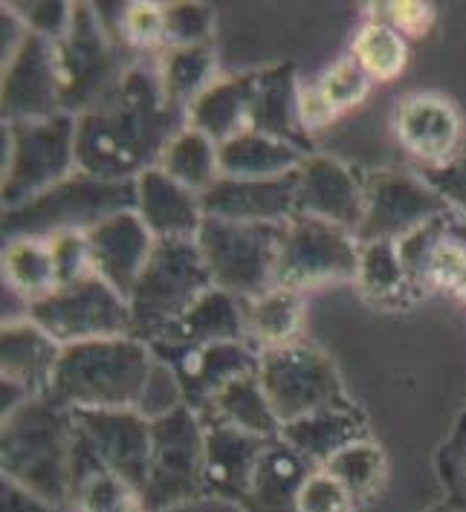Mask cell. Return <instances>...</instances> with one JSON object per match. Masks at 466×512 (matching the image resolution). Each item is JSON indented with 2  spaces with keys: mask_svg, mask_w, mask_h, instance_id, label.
Returning a JSON list of instances; mask_svg holds the SVG:
<instances>
[{
  "mask_svg": "<svg viewBox=\"0 0 466 512\" xmlns=\"http://www.w3.org/2000/svg\"><path fill=\"white\" fill-rule=\"evenodd\" d=\"M438 472L446 486V501L458 512H466V411L449 440L440 446Z\"/></svg>",
  "mask_w": 466,
  "mask_h": 512,
  "instance_id": "cell-42",
  "label": "cell"
},
{
  "mask_svg": "<svg viewBox=\"0 0 466 512\" xmlns=\"http://www.w3.org/2000/svg\"><path fill=\"white\" fill-rule=\"evenodd\" d=\"M15 12L24 18L29 32L53 41V44H61L67 38V32L73 27V12H76V3H29V6H21V3H12Z\"/></svg>",
  "mask_w": 466,
  "mask_h": 512,
  "instance_id": "cell-46",
  "label": "cell"
},
{
  "mask_svg": "<svg viewBox=\"0 0 466 512\" xmlns=\"http://www.w3.org/2000/svg\"><path fill=\"white\" fill-rule=\"evenodd\" d=\"M79 171L76 165V116L3 122V212L50 191Z\"/></svg>",
  "mask_w": 466,
  "mask_h": 512,
  "instance_id": "cell-5",
  "label": "cell"
},
{
  "mask_svg": "<svg viewBox=\"0 0 466 512\" xmlns=\"http://www.w3.org/2000/svg\"><path fill=\"white\" fill-rule=\"evenodd\" d=\"M180 405H186L183 400V388H180V379L177 374L165 365L163 359L157 356L154 362V371L148 377V385L139 397L137 411L145 417V420H160L165 414L177 411Z\"/></svg>",
  "mask_w": 466,
  "mask_h": 512,
  "instance_id": "cell-44",
  "label": "cell"
},
{
  "mask_svg": "<svg viewBox=\"0 0 466 512\" xmlns=\"http://www.w3.org/2000/svg\"><path fill=\"white\" fill-rule=\"evenodd\" d=\"M203 215L232 223H273L281 226L299 215V171L273 180L220 177L200 194Z\"/></svg>",
  "mask_w": 466,
  "mask_h": 512,
  "instance_id": "cell-16",
  "label": "cell"
},
{
  "mask_svg": "<svg viewBox=\"0 0 466 512\" xmlns=\"http://www.w3.org/2000/svg\"><path fill=\"white\" fill-rule=\"evenodd\" d=\"M426 512H458V510H455V507H452L449 501H440V504H435L432 510H426Z\"/></svg>",
  "mask_w": 466,
  "mask_h": 512,
  "instance_id": "cell-50",
  "label": "cell"
},
{
  "mask_svg": "<svg viewBox=\"0 0 466 512\" xmlns=\"http://www.w3.org/2000/svg\"><path fill=\"white\" fill-rule=\"evenodd\" d=\"M58 64L64 79V113L73 116L102 105L131 67L122 64L116 44L102 29V15L90 3H76L73 27L58 44Z\"/></svg>",
  "mask_w": 466,
  "mask_h": 512,
  "instance_id": "cell-11",
  "label": "cell"
},
{
  "mask_svg": "<svg viewBox=\"0 0 466 512\" xmlns=\"http://www.w3.org/2000/svg\"><path fill=\"white\" fill-rule=\"evenodd\" d=\"M206 423V498H218L244 512L258 458L273 437L241 432L218 420Z\"/></svg>",
  "mask_w": 466,
  "mask_h": 512,
  "instance_id": "cell-21",
  "label": "cell"
},
{
  "mask_svg": "<svg viewBox=\"0 0 466 512\" xmlns=\"http://www.w3.org/2000/svg\"><path fill=\"white\" fill-rule=\"evenodd\" d=\"M218 342H249V339L241 298L212 287L177 322L168 324L148 348L154 353H177L200 351Z\"/></svg>",
  "mask_w": 466,
  "mask_h": 512,
  "instance_id": "cell-22",
  "label": "cell"
},
{
  "mask_svg": "<svg viewBox=\"0 0 466 512\" xmlns=\"http://www.w3.org/2000/svg\"><path fill=\"white\" fill-rule=\"evenodd\" d=\"M0 113L3 122L53 119L64 113V79L58 64V44L29 32L21 50L3 64Z\"/></svg>",
  "mask_w": 466,
  "mask_h": 512,
  "instance_id": "cell-14",
  "label": "cell"
},
{
  "mask_svg": "<svg viewBox=\"0 0 466 512\" xmlns=\"http://www.w3.org/2000/svg\"><path fill=\"white\" fill-rule=\"evenodd\" d=\"M255 87L258 70L215 81L189 108V128L206 134L215 145H223L249 131L255 110Z\"/></svg>",
  "mask_w": 466,
  "mask_h": 512,
  "instance_id": "cell-28",
  "label": "cell"
},
{
  "mask_svg": "<svg viewBox=\"0 0 466 512\" xmlns=\"http://www.w3.org/2000/svg\"><path fill=\"white\" fill-rule=\"evenodd\" d=\"M122 41L134 50H165L163 3H128L119 9Z\"/></svg>",
  "mask_w": 466,
  "mask_h": 512,
  "instance_id": "cell-41",
  "label": "cell"
},
{
  "mask_svg": "<svg viewBox=\"0 0 466 512\" xmlns=\"http://www.w3.org/2000/svg\"><path fill=\"white\" fill-rule=\"evenodd\" d=\"M27 319L44 327L64 348L134 333L128 298L119 296L99 275L55 287L53 293L29 301Z\"/></svg>",
  "mask_w": 466,
  "mask_h": 512,
  "instance_id": "cell-10",
  "label": "cell"
},
{
  "mask_svg": "<svg viewBox=\"0 0 466 512\" xmlns=\"http://www.w3.org/2000/svg\"><path fill=\"white\" fill-rule=\"evenodd\" d=\"M371 18H380L388 27H394L406 38H423L429 29L435 27V6L432 3H417V0H403V3H383L371 9Z\"/></svg>",
  "mask_w": 466,
  "mask_h": 512,
  "instance_id": "cell-48",
  "label": "cell"
},
{
  "mask_svg": "<svg viewBox=\"0 0 466 512\" xmlns=\"http://www.w3.org/2000/svg\"><path fill=\"white\" fill-rule=\"evenodd\" d=\"M357 284L362 296L380 307H397L400 301L417 296L403 267L400 249L391 241L359 243Z\"/></svg>",
  "mask_w": 466,
  "mask_h": 512,
  "instance_id": "cell-34",
  "label": "cell"
},
{
  "mask_svg": "<svg viewBox=\"0 0 466 512\" xmlns=\"http://www.w3.org/2000/svg\"><path fill=\"white\" fill-rule=\"evenodd\" d=\"M157 353L134 336L67 345L55 365L47 397L67 411L137 408Z\"/></svg>",
  "mask_w": 466,
  "mask_h": 512,
  "instance_id": "cell-3",
  "label": "cell"
},
{
  "mask_svg": "<svg viewBox=\"0 0 466 512\" xmlns=\"http://www.w3.org/2000/svg\"><path fill=\"white\" fill-rule=\"evenodd\" d=\"M186 125L189 113L165 102L157 64H131L102 105L76 116V165L99 180H137Z\"/></svg>",
  "mask_w": 466,
  "mask_h": 512,
  "instance_id": "cell-1",
  "label": "cell"
},
{
  "mask_svg": "<svg viewBox=\"0 0 466 512\" xmlns=\"http://www.w3.org/2000/svg\"><path fill=\"white\" fill-rule=\"evenodd\" d=\"M157 73H160L165 102L189 113L194 102L215 84L218 55L212 44L163 50L157 61Z\"/></svg>",
  "mask_w": 466,
  "mask_h": 512,
  "instance_id": "cell-33",
  "label": "cell"
},
{
  "mask_svg": "<svg viewBox=\"0 0 466 512\" xmlns=\"http://www.w3.org/2000/svg\"><path fill=\"white\" fill-rule=\"evenodd\" d=\"M299 215L328 220L357 235L365 215V174L336 157L310 154L299 168Z\"/></svg>",
  "mask_w": 466,
  "mask_h": 512,
  "instance_id": "cell-17",
  "label": "cell"
},
{
  "mask_svg": "<svg viewBox=\"0 0 466 512\" xmlns=\"http://www.w3.org/2000/svg\"><path fill=\"white\" fill-rule=\"evenodd\" d=\"M76 420L53 397H32L3 417L0 472L3 481L24 486L55 507L70 512Z\"/></svg>",
  "mask_w": 466,
  "mask_h": 512,
  "instance_id": "cell-2",
  "label": "cell"
},
{
  "mask_svg": "<svg viewBox=\"0 0 466 512\" xmlns=\"http://www.w3.org/2000/svg\"><path fill=\"white\" fill-rule=\"evenodd\" d=\"M371 81L374 79L362 70V64H359L357 58L354 55H345L330 70H325L322 79L316 81L313 87H316L319 99L325 102V108L333 116H339V113L357 108V105L365 102V96L371 90Z\"/></svg>",
  "mask_w": 466,
  "mask_h": 512,
  "instance_id": "cell-39",
  "label": "cell"
},
{
  "mask_svg": "<svg viewBox=\"0 0 466 512\" xmlns=\"http://www.w3.org/2000/svg\"><path fill=\"white\" fill-rule=\"evenodd\" d=\"M160 168L168 177H174L177 183H183L186 189L203 194L220 180L218 145L206 134H200V131L186 125L180 134L168 142Z\"/></svg>",
  "mask_w": 466,
  "mask_h": 512,
  "instance_id": "cell-36",
  "label": "cell"
},
{
  "mask_svg": "<svg viewBox=\"0 0 466 512\" xmlns=\"http://www.w3.org/2000/svg\"><path fill=\"white\" fill-rule=\"evenodd\" d=\"M0 512H67L12 481H0Z\"/></svg>",
  "mask_w": 466,
  "mask_h": 512,
  "instance_id": "cell-49",
  "label": "cell"
},
{
  "mask_svg": "<svg viewBox=\"0 0 466 512\" xmlns=\"http://www.w3.org/2000/svg\"><path fill=\"white\" fill-rule=\"evenodd\" d=\"M322 469H328L330 475L345 486L362 507L368 498H374L380 492L385 472H388V458H385L383 446L368 437V440L351 443L339 455H333Z\"/></svg>",
  "mask_w": 466,
  "mask_h": 512,
  "instance_id": "cell-38",
  "label": "cell"
},
{
  "mask_svg": "<svg viewBox=\"0 0 466 512\" xmlns=\"http://www.w3.org/2000/svg\"><path fill=\"white\" fill-rule=\"evenodd\" d=\"M73 420L99 460L142 492L151 460V420L137 408L73 411Z\"/></svg>",
  "mask_w": 466,
  "mask_h": 512,
  "instance_id": "cell-15",
  "label": "cell"
},
{
  "mask_svg": "<svg viewBox=\"0 0 466 512\" xmlns=\"http://www.w3.org/2000/svg\"><path fill=\"white\" fill-rule=\"evenodd\" d=\"M165 365L177 374L186 405L203 414L212 397L226 382L247 374H258L261 351L252 342H218L200 351L157 353Z\"/></svg>",
  "mask_w": 466,
  "mask_h": 512,
  "instance_id": "cell-19",
  "label": "cell"
},
{
  "mask_svg": "<svg viewBox=\"0 0 466 512\" xmlns=\"http://www.w3.org/2000/svg\"><path fill=\"white\" fill-rule=\"evenodd\" d=\"M241 304H244L247 339L258 351L290 345L299 339L304 319L302 290L275 284L273 290L261 293L258 298L241 301Z\"/></svg>",
  "mask_w": 466,
  "mask_h": 512,
  "instance_id": "cell-31",
  "label": "cell"
},
{
  "mask_svg": "<svg viewBox=\"0 0 466 512\" xmlns=\"http://www.w3.org/2000/svg\"><path fill=\"white\" fill-rule=\"evenodd\" d=\"M446 212H452L446 200L420 174L368 171L365 174V215L357 229V241L400 243Z\"/></svg>",
  "mask_w": 466,
  "mask_h": 512,
  "instance_id": "cell-13",
  "label": "cell"
},
{
  "mask_svg": "<svg viewBox=\"0 0 466 512\" xmlns=\"http://www.w3.org/2000/svg\"><path fill=\"white\" fill-rule=\"evenodd\" d=\"M148 512L206 498V423L189 405L151 420V460L142 486Z\"/></svg>",
  "mask_w": 466,
  "mask_h": 512,
  "instance_id": "cell-7",
  "label": "cell"
},
{
  "mask_svg": "<svg viewBox=\"0 0 466 512\" xmlns=\"http://www.w3.org/2000/svg\"><path fill=\"white\" fill-rule=\"evenodd\" d=\"M220 177L235 180H273L302 168V162L310 157L290 142H281L275 136L261 134L249 128L235 139L218 145Z\"/></svg>",
  "mask_w": 466,
  "mask_h": 512,
  "instance_id": "cell-30",
  "label": "cell"
},
{
  "mask_svg": "<svg viewBox=\"0 0 466 512\" xmlns=\"http://www.w3.org/2000/svg\"><path fill=\"white\" fill-rule=\"evenodd\" d=\"M137 215L157 241L160 238L194 241L206 220L200 194L168 177L160 165L142 171L137 177Z\"/></svg>",
  "mask_w": 466,
  "mask_h": 512,
  "instance_id": "cell-24",
  "label": "cell"
},
{
  "mask_svg": "<svg viewBox=\"0 0 466 512\" xmlns=\"http://www.w3.org/2000/svg\"><path fill=\"white\" fill-rule=\"evenodd\" d=\"M278 437L313 466H325L333 455H339L351 443L368 440L371 429L365 411L357 403H345L322 408L316 414H307L302 420L281 426Z\"/></svg>",
  "mask_w": 466,
  "mask_h": 512,
  "instance_id": "cell-26",
  "label": "cell"
},
{
  "mask_svg": "<svg viewBox=\"0 0 466 512\" xmlns=\"http://www.w3.org/2000/svg\"><path fill=\"white\" fill-rule=\"evenodd\" d=\"M200 417L218 420V423L235 426L241 432L258 434V437H278L281 434V423H278L273 405L261 388L258 374H247V377L226 382Z\"/></svg>",
  "mask_w": 466,
  "mask_h": 512,
  "instance_id": "cell-32",
  "label": "cell"
},
{
  "mask_svg": "<svg viewBox=\"0 0 466 512\" xmlns=\"http://www.w3.org/2000/svg\"><path fill=\"white\" fill-rule=\"evenodd\" d=\"M357 498L328 469H313L299 492V512H357Z\"/></svg>",
  "mask_w": 466,
  "mask_h": 512,
  "instance_id": "cell-43",
  "label": "cell"
},
{
  "mask_svg": "<svg viewBox=\"0 0 466 512\" xmlns=\"http://www.w3.org/2000/svg\"><path fill=\"white\" fill-rule=\"evenodd\" d=\"M351 55L374 81H391L409 64V38L380 18H371L357 32Z\"/></svg>",
  "mask_w": 466,
  "mask_h": 512,
  "instance_id": "cell-37",
  "label": "cell"
},
{
  "mask_svg": "<svg viewBox=\"0 0 466 512\" xmlns=\"http://www.w3.org/2000/svg\"><path fill=\"white\" fill-rule=\"evenodd\" d=\"M64 345L38 327L32 319H9L0 333V382L24 388L29 397H44L50 391L55 365Z\"/></svg>",
  "mask_w": 466,
  "mask_h": 512,
  "instance_id": "cell-23",
  "label": "cell"
},
{
  "mask_svg": "<svg viewBox=\"0 0 466 512\" xmlns=\"http://www.w3.org/2000/svg\"><path fill=\"white\" fill-rule=\"evenodd\" d=\"M281 235L284 223H232L206 217L194 241L212 272L215 287L249 301L278 284Z\"/></svg>",
  "mask_w": 466,
  "mask_h": 512,
  "instance_id": "cell-8",
  "label": "cell"
},
{
  "mask_svg": "<svg viewBox=\"0 0 466 512\" xmlns=\"http://www.w3.org/2000/svg\"><path fill=\"white\" fill-rule=\"evenodd\" d=\"M50 246H53L58 287L76 284L82 278L96 275L93 272V258H90V246H87V235H58V238L50 241Z\"/></svg>",
  "mask_w": 466,
  "mask_h": 512,
  "instance_id": "cell-47",
  "label": "cell"
},
{
  "mask_svg": "<svg viewBox=\"0 0 466 512\" xmlns=\"http://www.w3.org/2000/svg\"><path fill=\"white\" fill-rule=\"evenodd\" d=\"M87 246L93 258V272L108 281L119 296L128 298L157 246V238L148 232L137 212H122L90 229Z\"/></svg>",
  "mask_w": 466,
  "mask_h": 512,
  "instance_id": "cell-20",
  "label": "cell"
},
{
  "mask_svg": "<svg viewBox=\"0 0 466 512\" xmlns=\"http://www.w3.org/2000/svg\"><path fill=\"white\" fill-rule=\"evenodd\" d=\"M359 241L354 232L328 220L296 215L284 223L278 284L293 290H310L322 284L357 281Z\"/></svg>",
  "mask_w": 466,
  "mask_h": 512,
  "instance_id": "cell-12",
  "label": "cell"
},
{
  "mask_svg": "<svg viewBox=\"0 0 466 512\" xmlns=\"http://www.w3.org/2000/svg\"><path fill=\"white\" fill-rule=\"evenodd\" d=\"M3 281L24 301L47 296L58 287L55 278L53 246L41 238H15L3 246Z\"/></svg>",
  "mask_w": 466,
  "mask_h": 512,
  "instance_id": "cell-35",
  "label": "cell"
},
{
  "mask_svg": "<svg viewBox=\"0 0 466 512\" xmlns=\"http://www.w3.org/2000/svg\"><path fill=\"white\" fill-rule=\"evenodd\" d=\"M313 469L319 466L304 460L281 437L267 440L244 512H299V492Z\"/></svg>",
  "mask_w": 466,
  "mask_h": 512,
  "instance_id": "cell-29",
  "label": "cell"
},
{
  "mask_svg": "<svg viewBox=\"0 0 466 512\" xmlns=\"http://www.w3.org/2000/svg\"><path fill=\"white\" fill-rule=\"evenodd\" d=\"M417 174L438 191L455 215L466 220V154L440 165H420Z\"/></svg>",
  "mask_w": 466,
  "mask_h": 512,
  "instance_id": "cell-45",
  "label": "cell"
},
{
  "mask_svg": "<svg viewBox=\"0 0 466 512\" xmlns=\"http://www.w3.org/2000/svg\"><path fill=\"white\" fill-rule=\"evenodd\" d=\"M215 32V12L206 3L165 6V50L203 47Z\"/></svg>",
  "mask_w": 466,
  "mask_h": 512,
  "instance_id": "cell-40",
  "label": "cell"
},
{
  "mask_svg": "<svg viewBox=\"0 0 466 512\" xmlns=\"http://www.w3.org/2000/svg\"><path fill=\"white\" fill-rule=\"evenodd\" d=\"M394 134L420 165H440L458 157L464 119L452 99L440 93H412L394 110Z\"/></svg>",
  "mask_w": 466,
  "mask_h": 512,
  "instance_id": "cell-18",
  "label": "cell"
},
{
  "mask_svg": "<svg viewBox=\"0 0 466 512\" xmlns=\"http://www.w3.org/2000/svg\"><path fill=\"white\" fill-rule=\"evenodd\" d=\"M70 512H148L142 492L108 469L79 429L73 446Z\"/></svg>",
  "mask_w": 466,
  "mask_h": 512,
  "instance_id": "cell-27",
  "label": "cell"
},
{
  "mask_svg": "<svg viewBox=\"0 0 466 512\" xmlns=\"http://www.w3.org/2000/svg\"><path fill=\"white\" fill-rule=\"evenodd\" d=\"M215 287L200 246L189 238H160L134 293L128 296L134 339L151 345L194 301Z\"/></svg>",
  "mask_w": 466,
  "mask_h": 512,
  "instance_id": "cell-6",
  "label": "cell"
},
{
  "mask_svg": "<svg viewBox=\"0 0 466 512\" xmlns=\"http://www.w3.org/2000/svg\"><path fill=\"white\" fill-rule=\"evenodd\" d=\"M137 212V180H99L76 171L64 183L3 212V238H41L87 235L108 217Z\"/></svg>",
  "mask_w": 466,
  "mask_h": 512,
  "instance_id": "cell-4",
  "label": "cell"
},
{
  "mask_svg": "<svg viewBox=\"0 0 466 512\" xmlns=\"http://www.w3.org/2000/svg\"><path fill=\"white\" fill-rule=\"evenodd\" d=\"M252 128L310 154V131L302 116V81L293 61L258 70Z\"/></svg>",
  "mask_w": 466,
  "mask_h": 512,
  "instance_id": "cell-25",
  "label": "cell"
},
{
  "mask_svg": "<svg viewBox=\"0 0 466 512\" xmlns=\"http://www.w3.org/2000/svg\"><path fill=\"white\" fill-rule=\"evenodd\" d=\"M258 379L281 426L322 408L354 403L333 359L304 339L261 351Z\"/></svg>",
  "mask_w": 466,
  "mask_h": 512,
  "instance_id": "cell-9",
  "label": "cell"
}]
</instances>
